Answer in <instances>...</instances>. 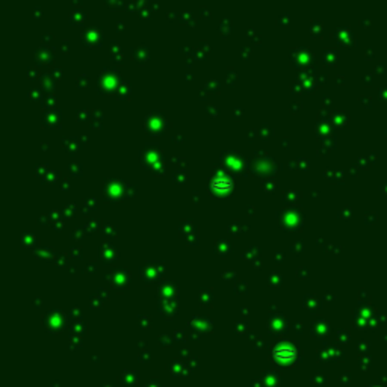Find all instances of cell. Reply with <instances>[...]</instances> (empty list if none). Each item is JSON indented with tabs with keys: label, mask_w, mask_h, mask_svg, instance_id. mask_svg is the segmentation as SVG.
I'll return each mask as SVG.
<instances>
[{
	"label": "cell",
	"mask_w": 387,
	"mask_h": 387,
	"mask_svg": "<svg viewBox=\"0 0 387 387\" xmlns=\"http://www.w3.org/2000/svg\"><path fill=\"white\" fill-rule=\"evenodd\" d=\"M295 356H296V351L290 347H286V345H281V347L275 348V351H274V357L277 360L283 362V363H287V362L293 360Z\"/></svg>",
	"instance_id": "6da1fadb"
}]
</instances>
